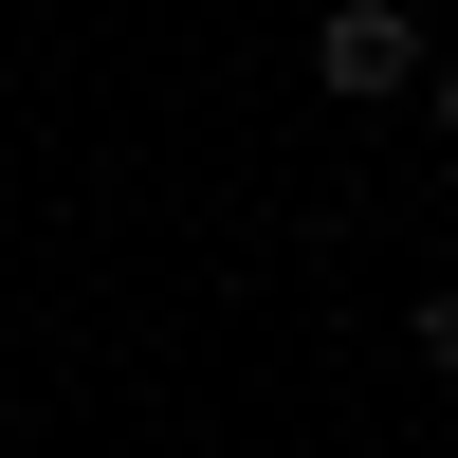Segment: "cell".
<instances>
[{"instance_id": "obj_1", "label": "cell", "mask_w": 458, "mask_h": 458, "mask_svg": "<svg viewBox=\"0 0 458 458\" xmlns=\"http://www.w3.org/2000/svg\"><path fill=\"white\" fill-rule=\"evenodd\" d=\"M312 92H330V110L422 92V19H403V0H330V19H312Z\"/></svg>"}]
</instances>
